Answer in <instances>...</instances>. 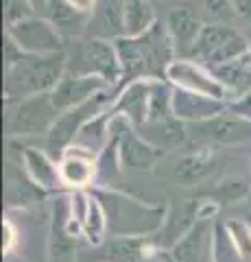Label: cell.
Returning <instances> with one entry per match:
<instances>
[{
	"instance_id": "1",
	"label": "cell",
	"mask_w": 251,
	"mask_h": 262,
	"mask_svg": "<svg viewBox=\"0 0 251 262\" xmlns=\"http://www.w3.org/2000/svg\"><path fill=\"white\" fill-rule=\"evenodd\" d=\"M120 68H123V85L138 79H166V70L177 59V48L168 33L166 24L157 22L144 35L118 37L114 39Z\"/></svg>"
},
{
	"instance_id": "2",
	"label": "cell",
	"mask_w": 251,
	"mask_h": 262,
	"mask_svg": "<svg viewBox=\"0 0 251 262\" xmlns=\"http://www.w3.org/2000/svg\"><path fill=\"white\" fill-rule=\"evenodd\" d=\"M92 192L107 214L109 236H133V238H149L159 232L166 221L164 206H151L140 199H133L125 192L109 190V188L94 186Z\"/></svg>"
},
{
	"instance_id": "3",
	"label": "cell",
	"mask_w": 251,
	"mask_h": 262,
	"mask_svg": "<svg viewBox=\"0 0 251 262\" xmlns=\"http://www.w3.org/2000/svg\"><path fill=\"white\" fill-rule=\"evenodd\" d=\"M68 70L66 53L55 55H22L18 61L5 66V98H18L48 94L61 81Z\"/></svg>"
},
{
	"instance_id": "4",
	"label": "cell",
	"mask_w": 251,
	"mask_h": 262,
	"mask_svg": "<svg viewBox=\"0 0 251 262\" xmlns=\"http://www.w3.org/2000/svg\"><path fill=\"white\" fill-rule=\"evenodd\" d=\"M59 110L55 107L51 92L35 94L27 98L7 103L5 127L11 138H27V136H46L55 120L59 116Z\"/></svg>"
},
{
	"instance_id": "5",
	"label": "cell",
	"mask_w": 251,
	"mask_h": 262,
	"mask_svg": "<svg viewBox=\"0 0 251 262\" xmlns=\"http://www.w3.org/2000/svg\"><path fill=\"white\" fill-rule=\"evenodd\" d=\"M251 51L249 37L240 33L232 24H212L208 22L201 35L194 44V51L190 59L203 63L206 68H214V66L227 63L236 57H242Z\"/></svg>"
},
{
	"instance_id": "6",
	"label": "cell",
	"mask_w": 251,
	"mask_h": 262,
	"mask_svg": "<svg viewBox=\"0 0 251 262\" xmlns=\"http://www.w3.org/2000/svg\"><path fill=\"white\" fill-rule=\"evenodd\" d=\"M7 37L13 39L15 46L27 55L63 53L61 33L51 20L42 18V15H29V18L7 27Z\"/></svg>"
},
{
	"instance_id": "7",
	"label": "cell",
	"mask_w": 251,
	"mask_h": 262,
	"mask_svg": "<svg viewBox=\"0 0 251 262\" xmlns=\"http://www.w3.org/2000/svg\"><path fill=\"white\" fill-rule=\"evenodd\" d=\"M107 103H109V96H107V92H103L99 96L90 98L87 103H81L77 107L61 112L57 120H55V125L51 127V131L46 134L48 149H53L57 155H61L68 146H72L75 138L79 136V131L83 129L87 120H92L94 116H99L101 112L109 110Z\"/></svg>"
},
{
	"instance_id": "8",
	"label": "cell",
	"mask_w": 251,
	"mask_h": 262,
	"mask_svg": "<svg viewBox=\"0 0 251 262\" xmlns=\"http://www.w3.org/2000/svg\"><path fill=\"white\" fill-rule=\"evenodd\" d=\"M114 131L118 136V155L123 168L131 170H151L164 158V151L151 144L133 125H129L125 118L114 116Z\"/></svg>"
},
{
	"instance_id": "9",
	"label": "cell",
	"mask_w": 251,
	"mask_h": 262,
	"mask_svg": "<svg viewBox=\"0 0 251 262\" xmlns=\"http://www.w3.org/2000/svg\"><path fill=\"white\" fill-rule=\"evenodd\" d=\"M79 61L81 63L70 72L101 77L111 88L123 83V68H120L116 44L111 39H103V37L85 39V44L81 46V53H79Z\"/></svg>"
},
{
	"instance_id": "10",
	"label": "cell",
	"mask_w": 251,
	"mask_h": 262,
	"mask_svg": "<svg viewBox=\"0 0 251 262\" xmlns=\"http://www.w3.org/2000/svg\"><path fill=\"white\" fill-rule=\"evenodd\" d=\"M166 81L173 88H181V90H188V92H197V94L218 98V101L227 103V94H225L223 85L218 83L216 77L212 75V70L194 59L177 57V59L168 66Z\"/></svg>"
},
{
	"instance_id": "11",
	"label": "cell",
	"mask_w": 251,
	"mask_h": 262,
	"mask_svg": "<svg viewBox=\"0 0 251 262\" xmlns=\"http://www.w3.org/2000/svg\"><path fill=\"white\" fill-rule=\"evenodd\" d=\"M109 83L94 75H81V72H70L61 77V81L51 92L53 103L59 112H66L70 107H77L81 103H87L90 98L99 96L103 92H109Z\"/></svg>"
},
{
	"instance_id": "12",
	"label": "cell",
	"mask_w": 251,
	"mask_h": 262,
	"mask_svg": "<svg viewBox=\"0 0 251 262\" xmlns=\"http://www.w3.org/2000/svg\"><path fill=\"white\" fill-rule=\"evenodd\" d=\"M149 105H151V79L129 81L120 88V92L109 103L111 116L125 118L129 125L142 129L149 120Z\"/></svg>"
},
{
	"instance_id": "13",
	"label": "cell",
	"mask_w": 251,
	"mask_h": 262,
	"mask_svg": "<svg viewBox=\"0 0 251 262\" xmlns=\"http://www.w3.org/2000/svg\"><path fill=\"white\" fill-rule=\"evenodd\" d=\"M61 186L70 190H87L94 188L99 179V158L79 146H68L59 155Z\"/></svg>"
},
{
	"instance_id": "14",
	"label": "cell",
	"mask_w": 251,
	"mask_h": 262,
	"mask_svg": "<svg viewBox=\"0 0 251 262\" xmlns=\"http://www.w3.org/2000/svg\"><path fill=\"white\" fill-rule=\"evenodd\" d=\"M212 221H194V225L179 241L173 243L171 258L175 262H212Z\"/></svg>"
},
{
	"instance_id": "15",
	"label": "cell",
	"mask_w": 251,
	"mask_h": 262,
	"mask_svg": "<svg viewBox=\"0 0 251 262\" xmlns=\"http://www.w3.org/2000/svg\"><path fill=\"white\" fill-rule=\"evenodd\" d=\"M227 110V103L181 88H173V116L184 122H206Z\"/></svg>"
},
{
	"instance_id": "16",
	"label": "cell",
	"mask_w": 251,
	"mask_h": 262,
	"mask_svg": "<svg viewBox=\"0 0 251 262\" xmlns=\"http://www.w3.org/2000/svg\"><path fill=\"white\" fill-rule=\"evenodd\" d=\"M166 29L173 37V44L177 48V57H184V59H190L194 44L203 31L206 22L199 18L197 13L188 7H175V9L168 13L166 18Z\"/></svg>"
},
{
	"instance_id": "17",
	"label": "cell",
	"mask_w": 251,
	"mask_h": 262,
	"mask_svg": "<svg viewBox=\"0 0 251 262\" xmlns=\"http://www.w3.org/2000/svg\"><path fill=\"white\" fill-rule=\"evenodd\" d=\"M87 253L92 256H79V262H138L147 256V238L109 236Z\"/></svg>"
},
{
	"instance_id": "18",
	"label": "cell",
	"mask_w": 251,
	"mask_h": 262,
	"mask_svg": "<svg viewBox=\"0 0 251 262\" xmlns=\"http://www.w3.org/2000/svg\"><path fill=\"white\" fill-rule=\"evenodd\" d=\"M199 134L218 144H242L251 140V120H245L225 110L206 122H197Z\"/></svg>"
},
{
	"instance_id": "19",
	"label": "cell",
	"mask_w": 251,
	"mask_h": 262,
	"mask_svg": "<svg viewBox=\"0 0 251 262\" xmlns=\"http://www.w3.org/2000/svg\"><path fill=\"white\" fill-rule=\"evenodd\" d=\"M22 168L27 177L39 190H57L61 186L59 162H55L51 155L35 146H24L22 151Z\"/></svg>"
},
{
	"instance_id": "20",
	"label": "cell",
	"mask_w": 251,
	"mask_h": 262,
	"mask_svg": "<svg viewBox=\"0 0 251 262\" xmlns=\"http://www.w3.org/2000/svg\"><path fill=\"white\" fill-rule=\"evenodd\" d=\"M87 31L92 37L118 39L125 35V0H99L90 15Z\"/></svg>"
},
{
	"instance_id": "21",
	"label": "cell",
	"mask_w": 251,
	"mask_h": 262,
	"mask_svg": "<svg viewBox=\"0 0 251 262\" xmlns=\"http://www.w3.org/2000/svg\"><path fill=\"white\" fill-rule=\"evenodd\" d=\"M210 70H212L218 83L223 85L225 94H227V103L234 98L251 94V51L227 63L214 66Z\"/></svg>"
},
{
	"instance_id": "22",
	"label": "cell",
	"mask_w": 251,
	"mask_h": 262,
	"mask_svg": "<svg viewBox=\"0 0 251 262\" xmlns=\"http://www.w3.org/2000/svg\"><path fill=\"white\" fill-rule=\"evenodd\" d=\"M186 122L175 118V116H168L164 120H151V122H144L142 129H138L140 134L147 138L151 144H155L157 149L162 151H173L177 146H181L186 140Z\"/></svg>"
},
{
	"instance_id": "23",
	"label": "cell",
	"mask_w": 251,
	"mask_h": 262,
	"mask_svg": "<svg viewBox=\"0 0 251 262\" xmlns=\"http://www.w3.org/2000/svg\"><path fill=\"white\" fill-rule=\"evenodd\" d=\"M111 120H114V116H111L109 110H105L99 114V116L87 120L83 125V129L79 131V136L75 138L72 146H79V149H83V151L99 158L103 153V149L111 140Z\"/></svg>"
},
{
	"instance_id": "24",
	"label": "cell",
	"mask_w": 251,
	"mask_h": 262,
	"mask_svg": "<svg viewBox=\"0 0 251 262\" xmlns=\"http://www.w3.org/2000/svg\"><path fill=\"white\" fill-rule=\"evenodd\" d=\"M153 0H125V35L138 37L157 24Z\"/></svg>"
},
{
	"instance_id": "25",
	"label": "cell",
	"mask_w": 251,
	"mask_h": 262,
	"mask_svg": "<svg viewBox=\"0 0 251 262\" xmlns=\"http://www.w3.org/2000/svg\"><path fill=\"white\" fill-rule=\"evenodd\" d=\"M214 168V155L210 151H199V153H190L181 158L175 166V177L179 179L184 186H192L201 182L210 170Z\"/></svg>"
},
{
	"instance_id": "26",
	"label": "cell",
	"mask_w": 251,
	"mask_h": 262,
	"mask_svg": "<svg viewBox=\"0 0 251 262\" xmlns=\"http://www.w3.org/2000/svg\"><path fill=\"white\" fill-rule=\"evenodd\" d=\"M107 214L101 206V201L96 199V194L92 192V199H90V208H87V214L83 221V236L85 241L92 245H101L105 238H107Z\"/></svg>"
},
{
	"instance_id": "27",
	"label": "cell",
	"mask_w": 251,
	"mask_h": 262,
	"mask_svg": "<svg viewBox=\"0 0 251 262\" xmlns=\"http://www.w3.org/2000/svg\"><path fill=\"white\" fill-rule=\"evenodd\" d=\"M212 262H245L225 223H214L212 229Z\"/></svg>"
},
{
	"instance_id": "28",
	"label": "cell",
	"mask_w": 251,
	"mask_h": 262,
	"mask_svg": "<svg viewBox=\"0 0 251 262\" xmlns=\"http://www.w3.org/2000/svg\"><path fill=\"white\" fill-rule=\"evenodd\" d=\"M37 190L39 188L27 179V182H22V177L15 173L13 168L7 170V201H9V206H24V203L33 201L37 196Z\"/></svg>"
},
{
	"instance_id": "29",
	"label": "cell",
	"mask_w": 251,
	"mask_h": 262,
	"mask_svg": "<svg viewBox=\"0 0 251 262\" xmlns=\"http://www.w3.org/2000/svg\"><path fill=\"white\" fill-rule=\"evenodd\" d=\"M223 223L227 227V232L232 236L234 245H236L238 253L242 256V260L251 262V223H247L242 219H227Z\"/></svg>"
},
{
	"instance_id": "30",
	"label": "cell",
	"mask_w": 251,
	"mask_h": 262,
	"mask_svg": "<svg viewBox=\"0 0 251 262\" xmlns=\"http://www.w3.org/2000/svg\"><path fill=\"white\" fill-rule=\"evenodd\" d=\"M249 192V186L245 179H225V182H221L216 188H214V194H216V203H234V201H240L245 199Z\"/></svg>"
},
{
	"instance_id": "31",
	"label": "cell",
	"mask_w": 251,
	"mask_h": 262,
	"mask_svg": "<svg viewBox=\"0 0 251 262\" xmlns=\"http://www.w3.org/2000/svg\"><path fill=\"white\" fill-rule=\"evenodd\" d=\"M203 7L212 24H232V20L238 18L232 0H206Z\"/></svg>"
},
{
	"instance_id": "32",
	"label": "cell",
	"mask_w": 251,
	"mask_h": 262,
	"mask_svg": "<svg viewBox=\"0 0 251 262\" xmlns=\"http://www.w3.org/2000/svg\"><path fill=\"white\" fill-rule=\"evenodd\" d=\"M29 15H35L29 0H5V22H7V27H11V24L29 18Z\"/></svg>"
},
{
	"instance_id": "33",
	"label": "cell",
	"mask_w": 251,
	"mask_h": 262,
	"mask_svg": "<svg viewBox=\"0 0 251 262\" xmlns=\"http://www.w3.org/2000/svg\"><path fill=\"white\" fill-rule=\"evenodd\" d=\"M227 110L236 116L245 118V120H251V94H245L240 98H234V101L227 103Z\"/></svg>"
},
{
	"instance_id": "34",
	"label": "cell",
	"mask_w": 251,
	"mask_h": 262,
	"mask_svg": "<svg viewBox=\"0 0 251 262\" xmlns=\"http://www.w3.org/2000/svg\"><path fill=\"white\" fill-rule=\"evenodd\" d=\"M3 234H5V241H3V251L5 253H9L11 249H13V245H15V227H13V223L11 221H5L3 223Z\"/></svg>"
},
{
	"instance_id": "35",
	"label": "cell",
	"mask_w": 251,
	"mask_h": 262,
	"mask_svg": "<svg viewBox=\"0 0 251 262\" xmlns=\"http://www.w3.org/2000/svg\"><path fill=\"white\" fill-rule=\"evenodd\" d=\"M234 9H236V15L240 20L251 22V0H232Z\"/></svg>"
},
{
	"instance_id": "36",
	"label": "cell",
	"mask_w": 251,
	"mask_h": 262,
	"mask_svg": "<svg viewBox=\"0 0 251 262\" xmlns=\"http://www.w3.org/2000/svg\"><path fill=\"white\" fill-rule=\"evenodd\" d=\"M66 3L75 7L77 11H83V13H90L92 15V11H94V7H96L99 0H66Z\"/></svg>"
},
{
	"instance_id": "37",
	"label": "cell",
	"mask_w": 251,
	"mask_h": 262,
	"mask_svg": "<svg viewBox=\"0 0 251 262\" xmlns=\"http://www.w3.org/2000/svg\"><path fill=\"white\" fill-rule=\"evenodd\" d=\"M29 3H31V7H33L35 15H42V18H46V13L53 7L55 0H29Z\"/></svg>"
},
{
	"instance_id": "38",
	"label": "cell",
	"mask_w": 251,
	"mask_h": 262,
	"mask_svg": "<svg viewBox=\"0 0 251 262\" xmlns=\"http://www.w3.org/2000/svg\"><path fill=\"white\" fill-rule=\"evenodd\" d=\"M153 3H155V0H153Z\"/></svg>"
}]
</instances>
